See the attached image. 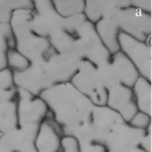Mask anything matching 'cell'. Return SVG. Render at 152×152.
<instances>
[{
  "label": "cell",
  "mask_w": 152,
  "mask_h": 152,
  "mask_svg": "<svg viewBox=\"0 0 152 152\" xmlns=\"http://www.w3.org/2000/svg\"><path fill=\"white\" fill-rule=\"evenodd\" d=\"M147 130L134 128L125 121L117 126L101 144L109 152H132L140 145Z\"/></svg>",
  "instance_id": "5b68a950"
},
{
  "label": "cell",
  "mask_w": 152,
  "mask_h": 152,
  "mask_svg": "<svg viewBox=\"0 0 152 152\" xmlns=\"http://www.w3.org/2000/svg\"><path fill=\"white\" fill-rule=\"evenodd\" d=\"M106 106L118 113L128 123L138 112L132 88L122 84L108 89Z\"/></svg>",
  "instance_id": "8992f818"
},
{
  "label": "cell",
  "mask_w": 152,
  "mask_h": 152,
  "mask_svg": "<svg viewBox=\"0 0 152 152\" xmlns=\"http://www.w3.org/2000/svg\"><path fill=\"white\" fill-rule=\"evenodd\" d=\"M16 41L8 23H0V71L7 68V53L9 49L15 48Z\"/></svg>",
  "instance_id": "30bf717a"
},
{
  "label": "cell",
  "mask_w": 152,
  "mask_h": 152,
  "mask_svg": "<svg viewBox=\"0 0 152 152\" xmlns=\"http://www.w3.org/2000/svg\"><path fill=\"white\" fill-rule=\"evenodd\" d=\"M31 62L15 48H10L7 53V64L13 74L20 73L26 70Z\"/></svg>",
  "instance_id": "7c38bea8"
},
{
  "label": "cell",
  "mask_w": 152,
  "mask_h": 152,
  "mask_svg": "<svg viewBox=\"0 0 152 152\" xmlns=\"http://www.w3.org/2000/svg\"><path fill=\"white\" fill-rule=\"evenodd\" d=\"M131 5L137 8H138L144 12L150 13V14L151 12V7H152L151 1H131Z\"/></svg>",
  "instance_id": "2e32d148"
},
{
  "label": "cell",
  "mask_w": 152,
  "mask_h": 152,
  "mask_svg": "<svg viewBox=\"0 0 152 152\" xmlns=\"http://www.w3.org/2000/svg\"><path fill=\"white\" fill-rule=\"evenodd\" d=\"M22 1H0V23L10 21L13 12L18 9H32L33 5H21Z\"/></svg>",
  "instance_id": "4fadbf2b"
},
{
  "label": "cell",
  "mask_w": 152,
  "mask_h": 152,
  "mask_svg": "<svg viewBox=\"0 0 152 152\" xmlns=\"http://www.w3.org/2000/svg\"><path fill=\"white\" fill-rule=\"evenodd\" d=\"M151 125H150V131H151V138H152V114L151 116Z\"/></svg>",
  "instance_id": "d6986e66"
},
{
  "label": "cell",
  "mask_w": 152,
  "mask_h": 152,
  "mask_svg": "<svg viewBox=\"0 0 152 152\" xmlns=\"http://www.w3.org/2000/svg\"><path fill=\"white\" fill-rule=\"evenodd\" d=\"M96 31L111 53L119 51L121 32L143 42L151 39V15L134 7L122 8L95 24Z\"/></svg>",
  "instance_id": "6da1fadb"
},
{
  "label": "cell",
  "mask_w": 152,
  "mask_h": 152,
  "mask_svg": "<svg viewBox=\"0 0 152 152\" xmlns=\"http://www.w3.org/2000/svg\"><path fill=\"white\" fill-rule=\"evenodd\" d=\"M55 121L45 119L38 128L35 146L39 152H59L61 147V130Z\"/></svg>",
  "instance_id": "52a82bcc"
},
{
  "label": "cell",
  "mask_w": 152,
  "mask_h": 152,
  "mask_svg": "<svg viewBox=\"0 0 152 152\" xmlns=\"http://www.w3.org/2000/svg\"><path fill=\"white\" fill-rule=\"evenodd\" d=\"M151 21H152V7H151ZM151 37H152V31H151Z\"/></svg>",
  "instance_id": "ffe728a7"
},
{
  "label": "cell",
  "mask_w": 152,
  "mask_h": 152,
  "mask_svg": "<svg viewBox=\"0 0 152 152\" xmlns=\"http://www.w3.org/2000/svg\"><path fill=\"white\" fill-rule=\"evenodd\" d=\"M53 5L56 12L62 17L70 18L84 14L86 1H54Z\"/></svg>",
  "instance_id": "8fae6325"
},
{
  "label": "cell",
  "mask_w": 152,
  "mask_h": 152,
  "mask_svg": "<svg viewBox=\"0 0 152 152\" xmlns=\"http://www.w3.org/2000/svg\"><path fill=\"white\" fill-rule=\"evenodd\" d=\"M88 152H109L105 147L95 141H93L89 146V150Z\"/></svg>",
  "instance_id": "e0dca14e"
},
{
  "label": "cell",
  "mask_w": 152,
  "mask_h": 152,
  "mask_svg": "<svg viewBox=\"0 0 152 152\" xmlns=\"http://www.w3.org/2000/svg\"><path fill=\"white\" fill-rule=\"evenodd\" d=\"M151 39L141 41L124 33L118 35L119 50L134 64L142 76L152 81Z\"/></svg>",
  "instance_id": "3957f363"
},
{
  "label": "cell",
  "mask_w": 152,
  "mask_h": 152,
  "mask_svg": "<svg viewBox=\"0 0 152 152\" xmlns=\"http://www.w3.org/2000/svg\"><path fill=\"white\" fill-rule=\"evenodd\" d=\"M151 116L144 112L138 111L128 122V124L137 129L147 130L151 125Z\"/></svg>",
  "instance_id": "5bb4252c"
},
{
  "label": "cell",
  "mask_w": 152,
  "mask_h": 152,
  "mask_svg": "<svg viewBox=\"0 0 152 152\" xmlns=\"http://www.w3.org/2000/svg\"><path fill=\"white\" fill-rule=\"evenodd\" d=\"M100 66L108 89L117 84L132 88L140 76L134 64L120 50L112 54L109 60Z\"/></svg>",
  "instance_id": "277c9868"
},
{
  "label": "cell",
  "mask_w": 152,
  "mask_h": 152,
  "mask_svg": "<svg viewBox=\"0 0 152 152\" xmlns=\"http://www.w3.org/2000/svg\"><path fill=\"white\" fill-rule=\"evenodd\" d=\"M59 152H82L78 140L71 135L62 137Z\"/></svg>",
  "instance_id": "9a60e30c"
},
{
  "label": "cell",
  "mask_w": 152,
  "mask_h": 152,
  "mask_svg": "<svg viewBox=\"0 0 152 152\" xmlns=\"http://www.w3.org/2000/svg\"><path fill=\"white\" fill-rule=\"evenodd\" d=\"M134 97L138 111L152 114V83L140 76L132 87Z\"/></svg>",
  "instance_id": "9c48e42d"
},
{
  "label": "cell",
  "mask_w": 152,
  "mask_h": 152,
  "mask_svg": "<svg viewBox=\"0 0 152 152\" xmlns=\"http://www.w3.org/2000/svg\"><path fill=\"white\" fill-rule=\"evenodd\" d=\"M130 5L131 1H86L84 14L89 21L95 24L102 19Z\"/></svg>",
  "instance_id": "ba28073f"
},
{
  "label": "cell",
  "mask_w": 152,
  "mask_h": 152,
  "mask_svg": "<svg viewBox=\"0 0 152 152\" xmlns=\"http://www.w3.org/2000/svg\"><path fill=\"white\" fill-rule=\"evenodd\" d=\"M132 152H148L146 150H145L144 149H143L142 148H141L140 146L135 148Z\"/></svg>",
  "instance_id": "ac0fdd59"
},
{
  "label": "cell",
  "mask_w": 152,
  "mask_h": 152,
  "mask_svg": "<svg viewBox=\"0 0 152 152\" xmlns=\"http://www.w3.org/2000/svg\"><path fill=\"white\" fill-rule=\"evenodd\" d=\"M71 83L95 106H106L108 88L100 65L82 61Z\"/></svg>",
  "instance_id": "7a4b0ae2"
}]
</instances>
